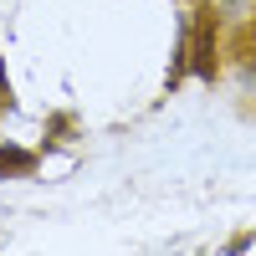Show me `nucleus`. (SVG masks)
<instances>
[{
    "mask_svg": "<svg viewBox=\"0 0 256 256\" xmlns=\"http://www.w3.org/2000/svg\"><path fill=\"white\" fill-rule=\"evenodd\" d=\"M10 169H31V154H0V174H10Z\"/></svg>",
    "mask_w": 256,
    "mask_h": 256,
    "instance_id": "f257e3e1",
    "label": "nucleus"
}]
</instances>
